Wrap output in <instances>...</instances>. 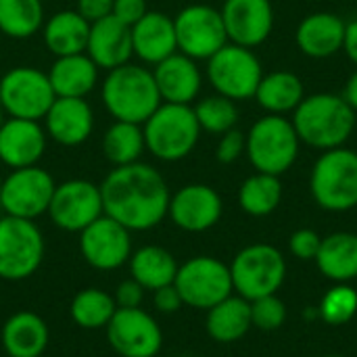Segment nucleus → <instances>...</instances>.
<instances>
[{
  "label": "nucleus",
  "mask_w": 357,
  "mask_h": 357,
  "mask_svg": "<svg viewBox=\"0 0 357 357\" xmlns=\"http://www.w3.org/2000/svg\"><path fill=\"white\" fill-rule=\"evenodd\" d=\"M142 132L146 151L165 163L186 159L201 138V126L195 117L192 105L174 102H161L142 123Z\"/></svg>",
  "instance_id": "nucleus-4"
},
{
  "label": "nucleus",
  "mask_w": 357,
  "mask_h": 357,
  "mask_svg": "<svg viewBox=\"0 0 357 357\" xmlns=\"http://www.w3.org/2000/svg\"><path fill=\"white\" fill-rule=\"evenodd\" d=\"M0 111H2V107H0Z\"/></svg>",
  "instance_id": "nucleus-48"
},
{
  "label": "nucleus",
  "mask_w": 357,
  "mask_h": 357,
  "mask_svg": "<svg viewBox=\"0 0 357 357\" xmlns=\"http://www.w3.org/2000/svg\"><path fill=\"white\" fill-rule=\"evenodd\" d=\"M176 257L159 245H144L132 251L128 261L130 278H134L144 291H157L161 287L174 284L178 274Z\"/></svg>",
  "instance_id": "nucleus-28"
},
{
  "label": "nucleus",
  "mask_w": 357,
  "mask_h": 357,
  "mask_svg": "<svg viewBox=\"0 0 357 357\" xmlns=\"http://www.w3.org/2000/svg\"><path fill=\"white\" fill-rule=\"evenodd\" d=\"M314 201L326 211H349L357 207V153L339 146L322 151L310 176Z\"/></svg>",
  "instance_id": "nucleus-6"
},
{
  "label": "nucleus",
  "mask_w": 357,
  "mask_h": 357,
  "mask_svg": "<svg viewBox=\"0 0 357 357\" xmlns=\"http://www.w3.org/2000/svg\"><path fill=\"white\" fill-rule=\"evenodd\" d=\"M102 213L105 209L100 184H94L84 178H73L56 184L48 207L50 222L59 230L73 234H79Z\"/></svg>",
  "instance_id": "nucleus-14"
},
{
  "label": "nucleus",
  "mask_w": 357,
  "mask_h": 357,
  "mask_svg": "<svg viewBox=\"0 0 357 357\" xmlns=\"http://www.w3.org/2000/svg\"><path fill=\"white\" fill-rule=\"evenodd\" d=\"M86 54L96 63L98 69L105 71L130 63L134 56L132 27L117 21L113 15L92 23L86 44Z\"/></svg>",
  "instance_id": "nucleus-22"
},
{
  "label": "nucleus",
  "mask_w": 357,
  "mask_h": 357,
  "mask_svg": "<svg viewBox=\"0 0 357 357\" xmlns=\"http://www.w3.org/2000/svg\"><path fill=\"white\" fill-rule=\"evenodd\" d=\"M357 314V291L349 282H337L318 305V318L331 326H343Z\"/></svg>",
  "instance_id": "nucleus-37"
},
{
  "label": "nucleus",
  "mask_w": 357,
  "mask_h": 357,
  "mask_svg": "<svg viewBox=\"0 0 357 357\" xmlns=\"http://www.w3.org/2000/svg\"><path fill=\"white\" fill-rule=\"evenodd\" d=\"M264 67L253 48L228 42L207 59V79L213 90L234 102L255 96Z\"/></svg>",
  "instance_id": "nucleus-9"
},
{
  "label": "nucleus",
  "mask_w": 357,
  "mask_h": 357,
  "mask_svg": "<svg viewBox=\"0 0 357 357\" xmlns=\"http://www.w3.org/2000/svg\"><path fill=\"white\" fill-rule=\"evenodd\" d=\"M318 270L333 282H351L357 278V234L335 232L322 238L316 255Z\"/></svg>",
  "instance_id": "nucleus-31"
},
{
  "label": "nucleus",
  "mask_w": 357,
  "mask_h": 357,
  "mask_svg": "<svg viewBox=\"0 0 357 357\" xmlns=\"http://www.w3.org/2000/svg\"><path fill=\"white\" fill-rule=\"evenodd\" d=\"M343 98L349 102V107L357 113V69L351 73V77L347 79L345 84V92H343Z\"/></svg>",
  "instance_id": "nucleus-46"
},
{
  "label": "nucleus",
  "mask_w": 357,
  "mask_h": 357,
  "mask_svg": "<svg viewBox=\"0 0 357 357\" xmlns=\"http://www.w3.org/2000/svg\"><path fill=\"white\" fill-rule=\"evenodd\" d=\"M320 245H322V238L316 230H310V228H301L297 232L291 234L289 238V249L291 253L301 259V261H310V259H316L318 251H320Z\"/></svg>",
  "instance_id": "nucleus-40"
},
{
  "label": "nucleus",
  "mask_w": 357,
  "mask_h": 357,
  "mask_svg": "<svg viewBox=\"0 0 357 357\" xmlns=\"http://www.w3.org/2000/svg\"><path fill=\"white\" fill-rule=\"evenodd\" d=\"M207 335L218 343H236L251 328V301L241 295H230L211 310H207L205 320Z\"/></svg>",
  "instance_id": "nucleus-29"
},
{
  "label": "nucleus",
  "mask_w": 357,
  "mask_h": 357,
  "mask_svg": "<svg viewBox=\"0 0 357 357\" xmlns=\"http://www.w3.org/2000/svg\"><path fill=\"white\" fill-rule=\"evenodd\" d=\"M356 111L349 102L331 92L305 96L293 111V128L299 140L318 151L345 146L356 130Z\"/></svg>",
  "instance_id": "nucleus-2"
},
{
  "label": "nucleus",
  "mask_w": 357,
  "mask_h": 357,
  "mask_svg": "<svg viewBox=\"0 0 357 357\" xmlns=\"http://www.w3.org/2000/svg\"><path fill=\"white\" fill-rule=\"evenodd\" d=\"M245 136V153L255 172L282 176L295 165L299 157L301 140L293 128V121L284 115L268 113L259 117Z\"/></svg>",
  "instance_id": "nucleus-5"
},
{
  "label": "nucleus",
  "mask_w": 357,
  "mask_h": 357,
  "mask_svg": "<svg viewBox=\"0 0 357 357\" xmlns=\"http://www.w3.org/2000/svg\"><path fill=\"white\" fill-rule=\"evenodd\" d=\"M176 40L178 52L195 59L207 61L222 46L228 44L222 13L209 4H188L176 17Z\"/></svg>",
  "instance_id": "nucleus-13"
},
{
  "label": "nucleus",
  "mask_w": 357,
  "mask_h": 357,
  "mask_svg": "<svg viewBox=\"0 0 357 357\" xmlns=\"http://www.w3.org/2000/svg\"><path fill=\"white\" fill-rule=\"evenodd\" d=\"M253 98L264 111L272 115H287L293 113L305 98V88L299 75L278 69L272 73H264Z\"/></svg>",
  "instance_id": "nucleus-30"
},
{
  "label": "nucleus",
  "mask_w": 357,
  "mask_h": 357,
  "mask_svg": "<svg viewBox=\"0 0 357 357\" xmlns=\"http://www.w3.org/2000/svg\"><path fill=\"white\" fill-rule=\"evenodd\" d=\"M115 312L117 303L113 299V293L96 287L77 291L69 305V318L82 331H105Z\"/></svg>",
  "instance_id": "nucleus-32"
},
{
  "label": "nucleus",
  "mask_w": 357,
  "mask_h": 357,
  "mask_svg": "<svg viewBox=\"0 0 357 357\" xmlns=\"http://www.w3.org/2000/svg\"><path fill=\"white\" fill-rule=\"evenodd\" d=\"M144 289L134 280V278H126L121 280L115 291H113V299L117 303L119 310H130V307H142L144 301Z\"/></svg>",
  "instance_id": "nucleus-41"
},
{
  "label": "nucleus",
  "mask_w": 357,
  "mask_h": 357,
  "mask_svg": "<svg viewBox=\"0 0 357 357\" xmlns=\"http://www.w3.org/2000/svg\"><path fill=\"white\" fill-rule=\"evenodd\" d=\"M174 287L184 305L205 312L234 293L230 266L211 255H197L180 264Z\"/></svg>",
  "instance_id": "nucleus-10"
},
{
  "label": "nucleus",
  "mask_w": 357,
  "mask_h": 357,
  "mask_svg": "<svg viewBox=\"0 0 357 357\" xmlns=\"http://www.w3.org/2000/svg\"><path fill=\"white\" fill-rule=\"evenodd\" d=\"M0 343L8 357H40L50 343V328L40 314L19 310L2 324Z\"/></svg>",
  "instance_id": "nucleus-24"
},
{
  "label": "nucleus",
  "mask_w": 357,
  "mask_h": 357,
  "mask_svg": "<svg viewBox=\"0 0 357 357\" xmlns=\"http://www.w3.org/2000/svg\"><path fill=\"white\" fill-rule=\"evenodd\" d=\"M90 23L77 10H59L42 25V40L54 56L86 52Z\"/></svg>",
  "instance_id": "nucleus-27"
},
{
  "label": "nucleus",
  "mask_w": 357,
  "mask_h": 357,
  "mask_svg": "<svg viewBox=\"0 0 357 357\" xmlns=\"http://www.w3.org/2000/svg\"><path fill=\"white\" fill-rule=\"evenodd\" d=\"M287 320V307L276 295L259 297L251 301V322L255 328L272 333L278 331Z\"/></svg>",
  "instance_id": "nucleus-38"
},
{
  "label": "nucleus",
  "mask_w": 357,
  "mask_h": 357,
  "mask_svg": "<svg viewBox=\"0 0 357 357\" xmlns=\"http://www.w3.org/2000/svg\"><path fill=\"white\" fill-rule=\"evenodd\" d=\"M75 10L92 25L113 15V0H77Z\"/></svg>",
  "instance_id": "nucleus-44"
},
{
  "label": "nucleus",
  "mask_w": 357,
  "mask_h": 357,
  "mask_svg": "<svg viewBox=\"0 0 357 357\" xmlns=\"http://www.w3.org/2000/svg\"><path fill=\"white\" fill-rule=\"evenodd\" d=\"M40 357H46V356H40Z\"/></svg>",
  "instance_id": "nucleus-49"
},
{
  "label": "nucleus",
  "mask_w": 357,
  "mask_h": 357,
  "mask_svg": "<svg viewBox=\"0 0 357 357\" xmlns=\"http://www.w3.org/2000/svg\"><path fill=\"white\" fill-rule=\"evenodd\" d=\"M132 251V232L105 213L79 232V253L98 272H115L128 266Z\"/></svg>",
  "instance_id": "nucleus-16"
},
{
  "label": "nucleus",
  "mask_w": 357,
  "mask_h": 357,
  "mask_svg": "<svg viewBox=\"0 0 357 357\" xmlns=\"http://www.w3.org/2000/svg\"><path fill=\"white\" fill-rule=\"evenodd\" d=\"M282 201L280 176L272 174H253L238 188V205L247 215L266 218L278 209Z\"/></svg>",
  "instance_id": "nucleus-34"
},
{
  "label": "nucleus",
  "mask_w": 357,
  "mask_h": 357,
  "mask_svg": "<svg viewBox=\"0 0 357 357\" xmlns=\"http://www.w3.org/2000/svg\"><path fill=\"white\" fill-rule=\"evenodd\" d=\"M222 19L228 42L255 48L264 44L274 29L272 0H224Z\"/></svg>",
  "instance_id": "nucleus-18"
},
{
  "label": "nucleus",
  "mask_w": 357,
  "mask_h": 357,
  "mask_svg": "<svg viewBox=\"0 0 357 357\" xmlns=\"http://www.w3.org/2000/svg\"><path fill=\"white\" fill-rule=\"evenodd\" d=\"M230 276L234 291L247 301H255L259 297L276 295L287 278V261L276 247L255 243L234 255Z\"/></svg>",
  "instance_id": "nucleus-8"
},
{
  "label": "nucleus",
  "mask_w": 357,
  "mask_h": 357,
  "mask_svg": "<svg viewBox=\"0 0 357 357\" xmlns=\"http://www.w3.org/2000/svg\"><path fill=\"white\" fill-rule=\"evenodd\" d=\"M105 333L109 347L119 357H157L163 347V331L157 318L142 307H117Z\"/></svg>",
  "instance_id": "nucleus-15"
},
{
  "label": "nucleus",
  "mask_w": 357,
  "mask_h": 357,
  "mask_svg": "<svg viewBox=\"0 0 357 357\" xmlns=\"http://www.w3.org/2000/svg\"><path fill=\"white\" fill-rule=\"evenodd\" d=\"M105 215L113 218L130 232H146L167 218L169 186L159 169L136 161L113 167L100 182Z\"/></svg>",
  "instance_id": "nucleus-1"
},
{
  "label": "nucleus",
  "mask_w": 357,
  "mask_h": 357,
  "mask_svg": "<svg viewBox=\"0 0 357 357\" xmlns=\"http://www.w3.org/2000/svg\"><path fill=\"white\" fill-rule=\"evenodd\" d=\"M132 46L134 54L153 67L172 56L178 52L174 19L161 10H149L138 23L132 25Z\"/></svg>",
  "instance_id": "nucleus-23"
},
{
  "label": "nucleus",
  "mask_w": 357,
  "mask_h": 357,
  "mask_svg": "<svg viewBox=\"0 0 357 357\" xmlns=\"http://www.w3.org/2000/svg\"><path fill=\"white\" fill-rule=\"evenodd\" d=\"M46 253L44 234L33 220L0 218V280L21 282L31 278Z\"/></svg>",
  "instance_id": "nucleus-7"
},
{
  "label": "nucleus",
  "mask_w": 357,
  "mask_h": 357,
  "mask_svg": "<svg viewBox=\"0 0 357 357\" xmlns=\"http://www.w3.org/2000/svg\"><path fill=\"white\" fill-rule=\"evenodd\" d=\"M195 117L201 126V132L209 134H226L228 130L236 128L238 121V107L234 100L222 96V94H211L201 98L195 107Z\"/></svg>",
  "instance_id": "nucleus-36"
},
{
  "label": "nucleus",
  "mask_w": 357,
  "mask_h": 357,
  "mask_svg": "<svg viewBox=\"0 0 357 357\" xmlns=\"http://www.w3.org/2000/svg\"><path fill=\"white\" fill-rule=\"evenodd\" d=\"M54 98L48 73L42 69L19 65L0 77V107L8 117L42 121Z\"/></svg>",
  "instance_id": "nucleus-11"
},
{
  "label": "nucleus",
  "mask_w": 357,
  "mask_h": 357,
  "mask_svg": "<svg viewBox=\"0 0 357 357\" xmlns=\"http://www.w3.org/2000/svg\"><path fill=\"white\" fill-rule=\"evenodd\" d=\"M343 50L349 56L351 63L357 65V19L349 21L345 27V42H343Z\"/></svg>",
  "instance_id": "nucleus-45"
},
{
  "label": "nucleus",
  "mask_w": 357,
  "mask_h": 357,
  "mask_svg": "<svg viewBox=\"0 0 357 357\" xmlns=\"http://www.w3.org/2000/svg\"><path fill=\"white\" fill-rule=\"evenodd\" d=\"M56 182L40 165L10 169L0 184V209L4 215L38 220L48 213Z\"/></svg>",
  "instance_id": "nucleus-12"
},
{
  "label": "nucleus",
  "mask_w": 357,
  "mask_h": 357,
  "mask_svg": "<svg viewBox=\"0 0 357 357\" xmlns=\"http://www.w3.org/2000/svg\"><path fill=\"white\" fill-rule=\"evenodd\" d=\"M42 121L48 138L61 146H79L94 132V111L86 98L56 96Z\"/></svg>",
  "instance_id": "nucleus-20"
},
{
  "label": "nucleus",
  "mask_w": 357,
  "mask_h": 357,
  "mask_svg": "<svg viewBox=\"0 0 357 357\" xmlns=\"http://www.w3.org/2000/svg\"><path fill=\"white\" fill-rule=\"evenodd\" d=\"M347 23L328 10L312 13L301 19L295 40L299 50L312 59H328L343 50Z\"/></svg>",
  "instance_id": "nucleus-25"
},
{
  "label": "nucleus",
  "mask_w": 357,
  "mask_h": 357,
  "mask_svg": "<svg viewBox=\"0 0 357 357\" xmlns=\"http://www.w3.org/2000/svg\"><path fill=\"white\" fill-rule=\"evenodd\" d=\"M100 96L113 121H132L140 126L163 102L153 69L132 61L107 71L100 84Z\"/></svg>",
  "instance_id": "nucleus-3"
},
{
  "label": "nucleus",
  "mask_w": 357,
  "mask_h": 357,
  "mask_svg": "<svg viewBox=\"0 0 357 357\" xmlns=\"http://www.w3.org/2000/svg\"><path fill=\"white\" fill-rule=\"evenodd\" d=\"M153 305L159 314H176L184 307V301L174 284L153 291Z\"/></svg>",
  "instance_id": "nucleus-43"
},
{
  "label": "nucleus",
  "mask_w": 357,
  "mask_h": 357,
  "mask_svg": "<svg viewBox=\"0 0 357 357\" xmlns=\"http://www.w3.org/2000/svg\"><path fill=\"white\" fill-rule=\"evenodd\" d=\"M0 184H2V182H0Z\"/></svg>",
  "instance_id": "nucleus-50"
},
{
  "label": "nucleus",
  "mask_w": 357,
  "mask_h": 357,
  "mask_svg": "<svg viewBox=\"0 0 357 357\" xmlns=\"http://www.w3.org/2000/svg\"><path fill=\"white\" fill-rule=\"evenodd\" d=\"M155 84L163 102L174 105H192L203 86V73L195 59L174 52L153 67Z\"/></svg>",
  "instance_id": "nucleus-21"
},
{
  "label": "nucleus",
  "mask_w": 357,
  "mask_h": 357,
  "mask_svg": "<svg viewBox=\"0 0 357 357\" xmlns=\"http://www.w3.org/2000/svg\"><path fill=\"white\" fill-rule=\"evenodd\" d=\"M224 213L222 197L209 184L192 182L178 188L169 199L167 218L184 232H207L211 230Z\"/></svg>",
  "instance_id": "nucleus-17"
},
{
  "label": "nucleus",
  "mask_w": 357,
  "mask_h": 357,
  "mask_svg": "<svg viewBox=\"0 0 357 357\" xmlns=\"http://www.w3.org/2000/svg\"><path fill=\"white\" fill-rule=\"evenodd\" d=\"M48 144V134L40 121L8 117L0 123V161L10 167L38 165Z\"/></svg>",
  "instance_id": "nucleus-19"
},
{
  "label": "nucleus",
  "mask_w": 357,
  "mask_h": 357,
  "mask_svg": "<svg viewBox=\"0 0 357 357\" xmlns=\"http://www.w3.org/2000/svg\"><path fill=\"white\" fill-rule=\"evenodd\" d=\"M146 13V0H113V17L130 27L138 23Z\"/></svg>",
  "instance_id": "nucleus-42"
},
{
  "label": "nucleus",
  "mask_w": 357,
  "mask_h": 357,
  "mask_svg": "<svg viewBox=\"0 0 357 357\" xmlns=\"http://www.w3.org/2000/svg\"><path fill=\"white\" fill-rule=\"evenodd\" d=\"M42 0H0V31L13 40H27L42 31Z\"/></svg>",
  "instance_id": "nucleus-35"
},
{
  "label": "nucleus",
  "mask_w": 357,
  "mask_h": 357,
  "mask_svg": "<svg viewBox=\"0 0 357 357\" xmlns=\"http://www.w3.org/2000/svg\"><path fill=\"white\" fill-rule=\"evenodd\" d=\"M245 146H247V136L238 128H232V130H228L226 134L220 136V142L215 146V159L222 165H230V163H234V161H238L243 157Z\"/></svg>",
  "instance_id": "nucleus-39"
},
{
  "label": "nucleus",
  "mask_w": 357,
  "mask_h": 357,
  "mask_svg": "<svg viewBox=\"0 0 357 357\" xmlns=\"http://www.w3.org/2000/svg\"><path fill=\"white\" fill-rule=\"evenodd\" d=\"M102 155L113 167L130 165L140 161L146 151L144 132L140 123L132 121H113L102 134Z\"/></svg>",
  "instance_id": "nucleus-33"
},
{
  "label": "nucleus",
  "mask_w": 357,
  "mask_h": 357,
  "mask_svg": "<svg viewBox=\"0 0 357 357\" xmlns=\"http://www.w3.org/2000/svg\"><path fill=\"white\" fill-rule=\"evenodd\" d=\"M324 357H341V356H324Z\"/></svg>",
  "instance_id": "nucleus-47"
},
{
  "label": "nucleus",
  "mask_w": 357,
  "mask_h": 357,
  "mask_svg": "<svg viewBox=\"0 0 357 357\" xmlns=\"http://www.w3.org/2000/svg\"><path fill=\"white\" fill-rule=\"evenodd\" d=\"M46 73L54 94L63 98H86L100 77V69L86 52L56 56Z\"/></svg>",
  "instance_id": "nucleus-26"
}]
</instances>
